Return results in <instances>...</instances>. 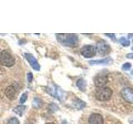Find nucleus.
I'll use <instances>...</instances> for the list:
<instances>
[{
  "instance_id": "1",
  "label": "nucleus",
  "mask_w": 133,
  "mask_h": 124,
  "mask_svg": "<svg viewBox=\"0 0 133 124\" xmlns=\"http://www.w3.org/2000/svg\"><path fill=\"white\" fill-rule=\"evenodd\" d=\"M57 40L66 47H76L78 44V37L75 34H56Z\"/></svg>"
},
{
  "instance_id": "11",
  "label": "nucleus",
  "mask_w": 133,
  "mask_h": 124,
  "mask_svg": "<svg viewBox=\"0 0 133 124\" xmlns=\"http://www.w3.org/2000/svg\"><path fill=\"white\" fill-rule=\"evenodd\" d=\"M4 94H5L6 96L9 99H11V100H14L17 97V90L12 85L7 87L5 91H4Z\"/></svg>"
},
{
  "instance_id": "14",
  "label": "nucleus",
  "mask_w": 133,
  "mask_h": 124,
  "mask_svg": "<svg viewBox=\"0 0 133 124\" xmlns=\"http://www.w3.org/2000/svg\"><path fill=\"white\" fill-rule=\"evenodd\" d=\"M76 84L77 86V88L80 89L82 92H85L86 89H87V82L86 80H84L83 79H79L77 80Z\"/></svg>"
},
{
  "instance_id": "25",
  "label": "nucleus",
  "mask_w": 133,
  "mask_h": 124,
  "mask_svg": "<svg viewBox=\"0 0 133 124\" xmlns=\"http://www.w3.org/2000/svg\"><path fill=\"white\" fill-rule=\"evenodd\" d=\"M129 122H130V124H133V118L131 119H130V121Z\"/></svg>"
},
{
  "instance_id": "2",
  "label": "nucleus",
  "mask_w": 133,
  "mask_h": 124,
  "mask_svg": "<svg viewBox=\"0 0 133 124\" xmlns=\"http://www.w3.org/2000/svg\"><path fill=\"white\" fill-rule=\"evenodd\" d=\"M112 89L110 87H100V88H97L95 90L94 96L95 98L97 101L100 102H106L110 100L111 96H112Z\"/></svg>"
},
{
  "instance_id": "19",
  "label": "nucleus",
  "mask_w": 133,
  "mask_h": 124,
  "mask_svg": "<svg viewBox=\"0 0 133 124\" xmlns=\"http://www.w3.org/2000/svg\"><path fill=\"white\" fill-rule=\"evenodd\" d=\"M27 99H28V94L27 93H23L22 94V96L20 97V103L23 105V103L27 101Z\"/></svg>"
},
{
  "instance_id": "24",
  "label": "nucleus",
  "mask_w": 133,
  "mask_h": 124,
  "mask_svg": "<svg viewBox=\"0 0 133 124\" xmlns=\"http://www.w3.org/2000/svg\"><path fill=\"white\" fill-rule=\"evenodd\" d=\"M127 59H133V53H129L127 55Z\"/></svg>"
},
{
  "instance_id": "12",
  "label": "nucleus",
  "mask_w": 133,
  "mask_h": 124,
  "mask_svg": "<svg viewBox=\"0 0 133 124\" xmlns=\"http://www.w3.org/2000/svg\"><path fill=\"white\" fill-rule=\"evenodd\" d=\"M113 62V60L110 57H106L102 60H90V65H109Z\"/></svg>"
},
{
  "instance_id": "22",
  "label": "nucleus",
  "mask_w": 133,
  "mask_h": 124,
  "mask_svg": "<svg viewBox=\"0 0 133 124\" xmlns=\"http://www.w3.org/2000/svg\"><path fill=\"white\" fill-rule=\"evenodd\" d=\"M32 78H33L32 74L31 72H29V73L28 74V83H31L32 80Z\"/></svg>"
},
{
  "instance_id": "9",
  "label": "nucleus",
  "mask_w": 133,
  "mask_h": 124,
  "mask_svg": "<svg viewBox=\"0 0 133 124\" xmlns=\"http://www.w3.org/2000/svg\"><path fill=\"white\" fill-rule=\"evenodd\" d=\"M89 124H104V118L100 113H91L88 118Z\"/></svg>"
},
{
  "instance_id": "13",
  "label": "nucleus",
  "mask_w": 133,
  "mask_h": 124,
  "mask_svg": "<svg viewBox=\"0 0 133 124\" xmlns=\"http://www.w3.org/2000/svg\"><path fill=\"white\" fill-rule=\"evenodd\" d=\"M26 109H27L26 106H24V105H18V106L15 107L12 111H14V113H15V114L19 116V117H22V116H23L25 112H26Z\"/></svg>"
},
{
  "instance_id": "30",
  "label": "nucleus",
  "mask_w": 133,
  "mask_h": 124,
  "mask_svg": "<svg viewBox=\"0 0 133 124\" xmlns=\"http://www.w3.org/2000/svg\"><path fill=\"white\" fill-rule=\"evenodd\" d=\"M28 124H30V123H28Z\"/></svg>"
},
{
  "instance_id": "10",
  "label": "nucleus",
  "mask_w": 133,
  "mask_h": 124,
  "mask_svg": "<svg viewBox=\"0 0 133 124\" xmlns=\"http://www.w3.org/2000/svg\"><path fill=\"white\" fill-rule=\"evenodd\" d=\"M108 81H109L108 76L104 75V74H102V75H97L94 78V84L97 88L104 87L108 83Z\"/></svg>"
},
{
  "instance_id": "18",
  "label": "nucleus",
  "mask_w": 133,
  "mask_h": 124,
  "mask_svg": "<svg viewBox=\"0 0 133 124\" xmlns=\"http://www.w3.org/2000/svg\"><path fill=\"white\" fill-rule=\"evenodd\" d=\"M119 42L124 47H129V45H130V41H129V40L125 38V37H121L119 39Z\"/></svg>"
},
{
  "instance_id": "23",
  "label": "nucleus",
  "mask_w": 133,
  "mask_h": 124,
  "mask_svg": "<svg viewBox=\"0 0 133 124\" xmlns=\"http://www.w3.org/2000/svg\"><path fill=\"white\" fill-rule=\"evenodd\" d=\"M105 35H106V36H107L108 37H110V38L115 40V34H108V33H106Z\"/></svg>"
},
{
  "instance_id": "21",
  "label": "nucleus",
  "mask_w": 133,
  "mask_h": 124,
  "mask_svg": "<svg viewBox=\"0 0 133 124\" xmlns=\"http://www.w3.org/2000/svg\"><path fill=\"white\" fill-rule=\"evenodd\" d=\"M131 68V64L129 63V62H127V63H125L122 65V69L123 70H129Z\"/></svg>"
},
{
  "instance_id": "3",
  "label": "nucleus",
  "mask_w": 133,
  "mask_h": 124,
  "mask_svg": "<svg viewBox=\"0 0 133 124\" xmlns=\"http://www.w3.org/2000/svg\"><path fill=\"white\" fill-rule=\"evenodd\" d=\"M0 64L5 67H12L15 65V58L8 51L3 50L0 53Z\"/></svg>"
},
{
  "instance_id": "15",
  "label": "nucleus",
  "mask_w": 133,
  "mask_h": 124,
  "mask_svg": "<svg viewBox=\"0 0 133 124\" xmlns=\"http://www.w3.org/2000/svg\"><path fill=\"white\" fill-rule=\"evenodd\" d=\"M73 104H74V106L77 107V109H82L83 107H84L85 106H86V103L85 102H83V101H82L81 99H78V98H76L74 100V102H73Z\"/></svg>"
},
{
  "instance_id": "6",
  "label": "nucleus",
  "mask_w": 133,
  "mask_h": 124,
  "mask_svg": "<svg viewBox=\"0 0 133 124\" xmlns=\"http://www.w3.org/2000/svg\"><path fill=\"white\" fill-rule=\"evenodd\" d=\"M80 52L85 58H91L97 54V48L92 45H85L81 48Z\"/></svg>"
},
{
  "instance_id": "16",
  "label": "nucleus",
  "mask_w": 133,
  "mask_h": 124,
  "mask_svg": "<svg viewBox=\"0 0 133 124\" xmlns=\"http://www.w3.org/2000/svg\"><path fill=\"white\" fill-rule=\"evenodd\" d=\"M43 105V101H42V99H40L39 98H34L32 100V106L35 107V109H40Z\"/></svg>"
},
{
  "instance_id": "29",
  "label": "nucleus",
  "mask_w": 133,
  "mask_h": 124,
  "mask_svg": "<svg viewBox=\"0 0 133 124\" xmlns=\"http://www.w3.org/2000/svg\"><path fill=\"white\" fill-rule=\"evenodd\" d=\"M132 43H133V40H132Z\"/></svg>"
},
{
  "instance_id": "17",
  "label": "nucleus",
  "mask_w": 133,
  "mask_h": 124,
  "mask_svg": "<svg viewBox=\"0 0 133 124\" xmlns=\"http://www.w3.org/2000/svg\"><path fill=\"white\" fill-rule=\"evenodd\" d=\"M58 106L57 104H55L54 103H50V104L48 105V110L50 112V113H54V112H56L58 110Z\"/></svg>"
},
{
  "instance_id": "7",
  "label": "nucleus",
  "mask_w": 133,
  "mask_h": 124,
  "mask_svg": "<svg viewBox=\"0 0 133 124\" xmlns=\"http://www.w3.org/2000/svg\"><path fill=\"white\" fill-rule=\"evenodd\" d=\"M97 53L100 56H106L111 52V47L105 41H101V42L97 43Z\"/></svg>"
},
{
  "instance_id": "27",
  "label": "nucleus",
  "mask_w": 133,
  "mask_h": 124,
  "mask_svg": "<svg viewBox=\"0 0 133 124\" xmlns=\"http://www.w3.org/2000/svg\"><path fill=\"white\" fill-rule=\"evenodd\" d=\"M46 124H55V123H53V122H48V123H46Z\"/></svg>"
},
{
  "instance_id": "8",
  "label": "nucleus",
  "mask_w": 133,
  "mask_h": 124,
  "mask_svg": "<svg viewBox=\"0 0 133 124\" xmlns=\"http://www.w3.org/2000/svg\"><path fill=\"white\" fill-rule=\"evenodd\" d=\"M25 57H26L28 62L29 63V65L32 66V68L33 69L37 70V71L40 70V65H39L38 62H37L36 58L33 56L32 54H30V53H26V54H25Z\"/></svg>"
},
{
  "instance_id": "20",
  "label": "nucleus",
  "mask_w": 133,
  "mask_h": 124,
  "mask_svg": "<svg viewBox=\"0 0 133 124\" xmlns=\"http://www.w3.org/2000/svg\"><path fill=\"white\" fill-rule=\"evenodd\" d=\"M8 124H19V121L17 118H11L8 120Z\"/></svg>"
},
{
  "instance_id": "4",
  "label": "nucleus",
  "mask_w": 133,
  "mask_h": 124,
  "mask_svg": "<svg viewBox=\"0 0 133 124\" xmlns=\"http://www.w3.org/2000/svg\"><path fill=\"white\" fill-rule=\"evenodd\" d=\"M47 92L52 96L53 98H56L59 100H62V98L64 97L63 95V91H62L59 87L53 84H49L47 87Z\"/></svg>"
},
{
  "instance_id": "5",
  "label": "nucleus",
  "mask_w": 133,
  "mask_h": 124,
  "mask_svg": "<svg viewBox=\"0 0 133 124\" xmlns=\"http://www.w3.org/2000/svg\"><path fill=\"white\" fill-rule=\"evenodd\" d=\"M121 96H122L124 102L130 104H133V88L131 87H124L121 90Z\"/></svg>"
},
{
  "instance_id": "26",
  "label": "nucleus",
  "mask_w": 133,
  "mask_h": 124,
  "mask_svg": "<svg viewBox=\"0 0 133 124\" xmlns=\"http://www.w3.org/2000/svg\"><path fill=\"white\" fill-rule=\"evenodd\" d=\"M131 76H133V69L131 71Z\"/></svg>"
},
{
  "instance_id": "28",
  "label": "nucleus",
  "mask_w": 133,
  "mask_h": 124,
  "mask_svg": "<svg viewBox=\"0 0 133 124\" xmlns=\"http://www.w3.org/2000/svg\"><path fill=\"white\" fill-rule=\"evenodd\" d=\"M131 49H132V51H133V47H132V48H131Z\"/></svg>"
}]
</instances>
